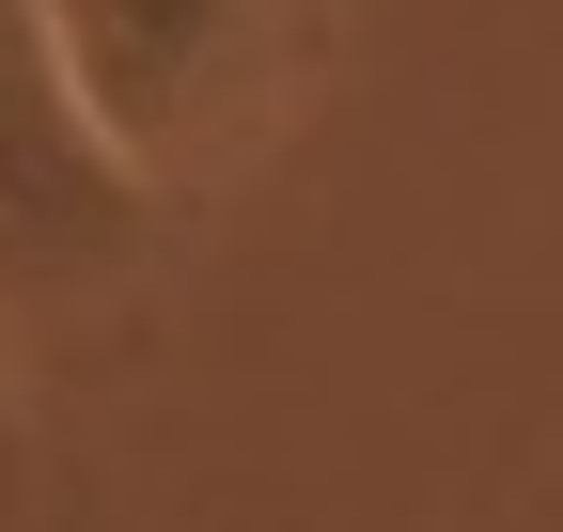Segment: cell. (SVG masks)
I'll return each instance as SVG.
<instances>
[{"mask_svg":"<svg viewBox=\"0 0 563 532\" xmlns=\"http://www.w3.org/2000/svg\"><path fill=\"white\" fill-rule=\"evenodd\" d=\"M141 251H157V188L95 142L47 0H0V298H95Z\"/></svg>","mask_w":563,"mask_h":532,"instance_id":"cell-1","label":"cell"},{"mask_svg":"<svg viewBox=\"0 0 563 532\" xmlns=\"http://www.w3.org/2000/svg\"><path fill=\"white\" fill-rule=\"evenodd\" d=\"M47 47L141 188L203 173L266 95V0H47Z\"/></svg>","mask_w":563,"mask_h":532,"instance_id":"cell-2","label":"cell"},{"mask_svg":"<svg viewBox=\"0 0 563 532\" xmlns=\"http://www.w3.org/2000/svg\"><path fill=\"white\" fill-rule=\"evenodd\" d=\"M0 454H16V439H0Z\"/></svg>","mask_w":563,"mask_h":532,"instance_id":"cell-3","label":"cell"}]
</instances>
